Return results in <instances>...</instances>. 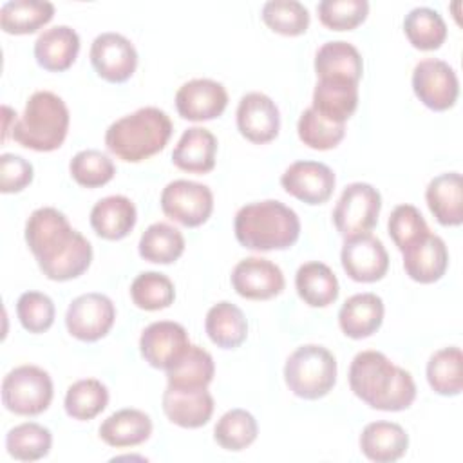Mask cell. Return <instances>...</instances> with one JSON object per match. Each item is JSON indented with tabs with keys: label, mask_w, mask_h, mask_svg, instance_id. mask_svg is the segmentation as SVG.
<instances>
[{
	"label": "cell",
	"mask_w": 463,
	"mask_h": 463,
	"mask_svg": "<svg viewBox=\"0 0 463 463\" xmlns=\"http://www.w3.org/2000/svg\"><path fill=\"white\" fill-rule=\"evenodd\" d=\"M213 398L204 389H175L166 385L163 392V412L183 429H199L213 414Z\"/></svg>",
	"instance_id": "obj_19"
},
{
	"label": "cell",
	"mask_w": 463,
	"mask_h": 463,
	"mask_svg": "<svg viewBox=\"0 0 463 463\" xmlns=\"http://www.w3.org/2000/svg\"><path fill=\"white\" fill-rule=\"evenodd\" d=\"M349 387L371 409L398 412L412 405L416 383L409 371L380 351H360L349 365Z\"/></svg>",
	"instance_id": "obj_2"
},
{
	"label": "cell",
	"mask_w": 463,
	"mask_h": 463,
	"mask_svg": "<svg viewBox=\"0 0 463 463\" xmlns=\"http://www.w3.org/2000/svg\"><path fill=\"white\" fill-rule=\"evenodd\" d=\"M315 72L322 78H342L360 81L364 61L358 49L349 42H326L315 54Z\"/></svg>",
	"instance_id": "obj_30"
},
{
	"label": "cell",
	"mask_w": 463,
	"mask_h": 463,
	"mask_svg": "<svg viewBox=\"0 0 463 463\" xmlns=\"http://www.w3.org/2000/svg\"><path fill=\"white\" fill-rule=\"evenodd\" d=\"M322 25L331 31H351L365 22L369 14L367 0H322L317 5Z\"/></svg>",
	"instance_id": "obj_44"
},
{
	"label": "cell",
	"mask_w": 463,
	"mask_h": 463,
	"mask_svg": "<svg viewBox=\"0 0 463 463\" xmlns=\"http://www.w3.org/2000/svg\"><path fill=\"white\" fill-rule=\"evenodd\" d=\"M260 16L271 31L284 36H300L309 27V11L297 0H269Z\"/></svg>",
	"instance_id": "obj_41"
},
{
	"label": "cell",
	"mask_w": 463,
	"mask_h": 463,
	"mask_svg": "<svg viewBox=\"0 0 463 463\" xmlns=\"http://www.w3.org/2000/svg\"><path fill=\"white\" fill-rule=\"evenodd\" d=\"M382 195L369 183H351L344 188L335 210L333 222L336 232L347 241L371 230L378 222Z\"/></svg>",
	"instance_id": "obj_8"
},
{
	"label": "cell",
	"mask_w": 463,
	"mask_h": 463,
	"mask_svg": "<svg viewBox=\"0 0 463 463\" xmlns=\"http://www.w3.org/2000/svg\"><path fill=\"white\" fill-rule=\"evenodd\" d=\"M335 183V172L318 161H295L280 177V184L289 195L311 206L329 201Z\"/></svg>",
	"instance_id": "obj_15"
},
{
	"label": "cell",
	"mask_w": 463,
	"mask_h": 463,
	"mask_svg": "<svg viewBox=\"0 0 463 463\" xmlns=\"http://www.w3.org/2000/svg\"><path fill=\"white\" fill-rule=\"evenodd\" d=\"M412 90L427 109L443 112L456 105L459 81L447 61L425 58L412 71Z\"/></svg>",
	"instance_id": "obj_10"
},
{
	"label": "cell",
	"mask_w": 463,
	"mask_h": 463,
	"mask_svg": "<svg viewBox=\"0 0 463 463\" xmlns=\"http://www.w3.org/2000/svg\"><path fill=\"white\" fill-rule=\"evenodd\" d=\"M217 139L204 127H190L179 137L172 163L188 174H208L215 166Z\"/></svg>",
	"instance_id": "obj_24"
},
{
	"label": "cell",
	"mask_w": 463,
	"mask_h": 463,
	"mask_svg": "<svg viewBox=\"0 0 463 463\" xmlns=\"http://www.w3.org/2000/svg\"><path fill=\"white\" fill-rule=\"evenodd\" d=\"M116 320V307L107 295L85 293L76 297L65 313L67 331L81 342L103 338Z\"/></svg>",
	"instance_id": "obj_11"
},
{
	"label": "cell",
	"mask_w": 463,
	"mask_h": 463,
	"mask_svg": "<svg viewBox=\"0 0 463 463\" xmlns=\"http://www.w3.org/2000/svg\"><path fill=\"white\" fill-rule=\"evenodd\" d=\"M232 286L237 295L248 300H269L282 293L286 280L282 269L262 257H248L235 264Z\"/></svg>",
	"instance_id": "obj_16"
},
{
	"label": "cell",
	"mask_w": 463,
	"mask_h": 463,
	"mask_svg": "<svg viewBox=\"0 0 463 463\" xmlns=\"http://www.w3.org/2000/svg\"><path fill=\"white\" fill-rule=\"evenodd\" d=\"M152 434V420L139 409H121L99 425V438L116 449L145 443Z\"/></svg>",
	"instance_id": "obj_28"
},
{
	"label": "cell",
	"mask_w": 463,
	"mask_h": 463,
	"mask_svg": "<svg viewBox=\"0 0 463 463\" xmlns=\"http://www.w3.org/2000/svg\"><path fill=\"white\" fill-rule=\"evenodd\" d=\"M25 242L49 280H72L83 275L92 260L90 242L69 224L65 213L52 206L38 208L29 215Z\"/></svg>",
	"instance_id": "obj_1"
},
{
	"label": "cell",
	"mask_w": 463,
	"mask_h": 463,
	"mask_svg": "<svg viewBox=\"0 0 463 463\" xmlns=\"http://www.w3.org/2000/svg\"><path fill=\"white\" fill-rule=\"evenodd\" d=\"M257 420L244 409H232L224 412L213 429L215 441L232 452L244 450L257 439Z\"/></svg>",
	"instance_id": "obj_39"
},
{
	"label": "cell",
	"mask_w": 463,
	"mask_h": 463,
	"mask_svg": "<svg viewBox=\"0 0 463 463\" xmlns=\"http://www.w3.org/2000/svg\"><path fill=\"white\" fill-rule=\"evenodd\" d=\"M54 302L40 291H25L16 302V315L22 327L29 333H43L54 322Z\"/></svg>",
	"instance_id": "obj_46"
},
{
	"label": "cell",
	"mask_w": 463,
	"mask_h": 463,
	"mask_svg": "<svg viewBox=\"0 0 463 463\" xmlns=\"http://www.w3.org/2000/svg\"><path fill=\"white\" fill-rule=\"evenodd\" d=\"M80 52V36L69 25L45 29L34 42L36 63L51 72L67 71Z\"/></svg>",
	"instance_id": "obj_23"
},
{
	"label": "cell",
	"mask_w": 463,
	"mask_h": 463,
	"mask_svg": "<svg viewBox=\"0 0 463 463\" xmlns=\"http://www.w3.org/2000/svg\"><path fill=\"white\" fill-rule=\"evenodd\" d=\"M51 445V430L34 421L20 423L5 436V449L9 456L18 461H38L49 454Z\"/></svg>",
	"instance_id": "obj_37"
},
{
	"label": "cell",
	"mask_w": 463,
	"mask_h": 463,
	"mask_svg": "<svg viewBox=\"0 0 463 463\" xmlns=\"http://www.w3.org/2000/svg\"><path fill=\"white\" fill-rule=\"evenodd\" d=\"M403 31L412 47L436 51L447 38V24L436 9L414 7L403 18Z\"/></svg>",
	"instance_id": "obj_36"
},
{
	"label": "cell",
	"mask_w": 463,
	"mask_h": 463,
	"mask_svg": "<svg viewBox=\"0 0 463 463\" xmlns=\"http://www.w3.org/2000/svg\"><path fill=\"white\" fill-rule=\"evenodd\" d=\"M383 311V300L376 293H356L349 297L338 311L340 329L353 340L367 338L380 329Z\"/></svg>",
	"instance_id": "obj_22"
},
{
	"label": "cell",
	"mask_w": 463,
	"mask_h": 463,
	"mask_svg": "<svg viewBox=\"0 0 463 463\" xmlns=\"http://www.w3.org/2000/svg\"><path fill=\"white\" fill-rule=\"evenodd\" d=\"M4 114H5V125H4V136H2V137H4V141H5V139H7V134H9V130H11V128H9V118L14 116L16 112H13L9 107H4Z\"/></svg>",
	"instance_id": "obj_48"
},
{
	"label": "cell",
	"mask_w": 463,
	"mask_h": 463,
	"mask_svg": "<svg viewBox=\"0 0 463 463\" xmlns=\"http://www.w3.org/2000/svg\"><path fill=\"white\" fill-rule=\"evenodd\" d=\"M90 63L99 78L110 83L127 81L137 67L134 43L119 33H101L92 40Z\"/></svg>",
	"instance_id": "obj_12"
},
{
	"label": "cell",
	"mask_w": 463,
	"mask_h": 463,
	"mask_svg": "<svg viewBox=\"0 0 463 463\" xmlns=\"http://www.w3.org/2000/svg\"><path fill=\"white\" fill-rule=\"evenodd\" d=\"M427 382L439 396H458L463 389V354L456 345L436 351L427 362Z\"/></svg>",
	"instance_id": "obj_34"
},
{
	"label": "cell",
	"mask_w": 463,
	"mask_h": 463,
	"mask_svg": "<svg viewBox=\"0 0 463 463\" xmlns=\"http://www.w3.org/2000/svg\"><path fill=\"white\" fill-rule=\"evenodd\" d=\"M340 260L347 277L356 282L382 280L389 269V253L383 242L371 233L347 239Z\"/></svg>",
	"instance_id": "obj_14"
},
{
	"label": "cell",
	"mask_w": 463,
	"mask_h": 463,
	"mask_svg": "<svg viewBox=\"0 0 463 463\" xmlns=\"http://www.w3.org/2000/svg\"><path fill=\"white\" fill-rule=\"evenodd\" d=\"M137 250L148 262L172 264L184 251V237L168 222H154L143 232Z\"/></svg>",
	"instance_id": "obj_35"
},
{
	"label": "cell",
	"mask_w": 463,
	"mask_h": 463,
	"mask_svg": "<svg viewBox=\"0 0 463 463\" xmlns=\"http://www.w3.org/2000/svg\"><path fill=\"white\" fill-rule=\"evenodd\" d=\"M237 128L251 143H269L279 136L280 112L275 101L262 92H248L237 107Z\"/></svg>",
	"instance_id": "obj_18"
},
{
	"label": "cell",
	"mask_w": 463,
	"mask_h": 463,
	"mask_svg": "<svg viewBox=\"0 0 463 463\" xmlns=\"http://www.w3.org/2000/svg\"><path fill=\"white\" fill-rule=\"evenodd\" d=\"M132 302L145 311H159L172 306L175 289L172 280L159 271H143L130 284Z\"/></svg>",
	"instance_id": "obj_40"
},
{
	"label": "cell",
	"mask_w": 463,
	"mask_h": 463,
	"mask_svg": "<svg viewBox=\"0 0 463 463\" xmlns=\"http://www.w3.org/2000/svg\"><path fill=\"white\" fill-rule=\"evenodd\" d=\"M190 340L186 329L170 320H159L146 326L139 338V351L145 362L156 369L168 371L188 351Z\"/></svg>",
	"instance_id": "obj_13"
},
{
	"label": "cell",
	"mask_w": 463,
	"mask_h": 463,
	"mask_svg": "<svg viewBox=\"0 0 463 463\" xmlns=\"http://www.w3.org/2000/svg\"><path fill=\"white\" fill-rule=\"evenodd\" d=\"M159 203L168 219L186 228L204 224L213 212L212 190L203 183L188 179H175L168 183L161 192Z\"/></svg>",
	"instance_id": "obj_9"
},
{
	"label": "cell",
	"mask_w": 463,
	"mask_h": 463,
	"mask_svg": "<svg viewBox=\"0 0 463 463\" xmlns=\"http://www.w3.org/2000/svg\"><path fill=\"white\" fill-rule=\"evenodd\" d=\"M204 329L208 338L217 347L235 349L246 340L248 322L241 307L228 300H222L208 309Z\"/></svg>",
	"instance_id": "obj_31"
},
{
	"label": "cell",
	"mask_w": 463,
	"mask_h": 463,
	"mask_svg": "<svg viewBox=\"0 0 463 463\" xmlns=\"http://www.w3.org/2000/svg\"><path fill=\"white\" fill-rule=\"evenodd\" d=\"M69 172L72 179L85 188H98L107 184L114 174L116 166L112 159L96 148L80 150L69 163Z\"/></svg>",
	"instance_id": "obj_43"
},
{
	"label": "cell",
	"mask_w": 463,
	"mask_h": 463,
	"mask_svg": "<svg viewBox=\"0 0 463 463\" xmlns=\"http://www.w3.org/2000/svg\"><path fill=\"white\" fill-rule=\"evenodd\" d=\"M213 374L215 365L212 354L206 349L190 344L183 358L166 371V382L175 389H204L212 383Z\"/></svg>",
	"instance_id": "obj_33"
},
{
	"label": "cell",
	"mask_w": 463,
	"mask_h": 463,
	"mask_svg": "<svg viewBox=\"0 0 463 463\" xmlns=\"http://www.w3.org/2000/svg\"><path fill=\"white\" fill-rule=\"evenodd\" d=\"M358 107V83L342 78H322L313 90V105L322 118L333 123H344Z\"/></svg>",
	"instance_id": "obj_21"
},
{
	"label": "cell",
	"mask_w": 463,
	"mask_h": 463,
	"mask_svg": "<svg viewBox=\"0 0 463 463\" xmlns=\"http://www.w3.org/2000/svg\"><path fill=\"white\" fill-rule=\"evenodd\" d=\"M284 380L298 398H324L336 383V358L322 345H300L286 360Z\"/></svg>",
	"instance_id": "obj_6"
},
{
	"label": "cell",
	"mask_w": 463,
	"mask_h": 463,
	"mask_svg": "<svg viewBox=\"0 0 463 463\" xmlns=\"http://www.w3.org/2000/svg\"><path fill=\"white\" fill-rule=\"evenodd\" d=\"M233 230L239 244L248 250H288L298 241L300 221L284 203L266 199L242 206L235 213Z\"/></svg>",
	"instance_id": "obj_3"
},
{
	"label": "cell",
	"mask_w": 463,
	"mask_h": 463,
	"mask_svg": "<svg viewBox=\"0 0 463 463\" xmlns=\"http://www.w3.org/2000/svg\"><path fill=\"white\" fill-rule=\"evenodd\" d=\"M109 403V389L96 378L74 382L65 394V412L72 420L87 421L105 411Z\"/></svg>",
	"instance_id": "obj_38"
},
{
	"label": "cell",
	"mask_w": 463,
	"mask_h": 463,
	"mask_svg": "<svg viewBox=\"0 0 463 463\" xmlns=\"http://www.w3.org/2000/svg\"><path fill=\"white\" fill-rule=\"evenodd\" d=\"M402 253L403 269L414 282L432 284L438 282L447 271L449 250L439 235L429 233Z\"/></svg>",
	"instance_id": "obj_20"
},
{
	"label": "cell",
	"mask_w": 463,
	"mask_h": 463,
	"mask_svg": "<svg viewBox=\"0 0 463 463\" xmlns=\"http://www.w3.org/2000/svg\"><path fill=\"white\" fill-rule=\"evenodd\" d=\"M389 235L400 251L430 233L423 215L412 204H398L387 222Z\"/></svg>",
	"instance_id": "obj_45"
},
{
	"label": "cell",
	"mask_w": 463,
	"mask_h": 463,
	"mask_svg": "<svg viewBox=\"0 0 463 463\" xmlns=\"http://www.w3.org/2000/svg\"><path fill=\"white\" fill-rule=\"evenodd\" d=\"M298 297L311 307H326L338 298L340 286L333 269L318 260L302 264L295 275Z\"/></svg>",
	"instance_id": "obj_29"
},
{
	"label": "cell",
	"mask_w": 463,
	"mask_h": 463,
	"mask_svg": "<svg viewBox=\"0 0 463 463\" xmlns=\"http://www.w3.org/2000/svg\"><path fill=\"white\" fill-rule=\"evenodd\" d=\"M137 212L134 203L125 195H109L99 199L90 210V226L98 237L119 241L136 226Z\"/></svg>",
	"instance_id": "obj_26"
},
{
	"label": "cell",
	"mask_w": 463,
	"mask_h": 463,
	"mask_svg": "<svg viewBox=\"0 0 463 463\" xmlns=\"http://www.w3.org/2000/svg\"><path fill=\"white\" fill-rule=\"evenodd\" d=\"M34 175L33 165L16 154L0 156V192L16 194L31 184Z\"/></svg>",
	"instance_id": "obj_47"
},
{
	"label": "cell",
	"mask_w": 463,
	"mask_h": 463,
	"mask_svg": "<svg viewBox=\"0 0 463 463\" xmlns=\"http://www.w3.org/2000/svg\"><path fill=\"white\" fill-rule=\"evenodd\" d=\"M170 116L157 107H141L116 119L105 132L109 152L127 163L145 161L161 152L172 136Z\"/></svg>",
	"instance_id": "obj_4"
},
{
	"label": "cell",
	"mask_w": 463,
	"mask_h": 463,
	"mask_svg": "<svg viewBox=\"0 0 463 463\" xmlns=\"http://www.w3.org/2000/svg\"><path fill=\"white\" fill-rule=\"evenodd\" d=\"M425 199L439 224L459 226L463 222V181L459 172H445L430 179Z\"/></svg>",
	"instance_id": "obj_25"
},
{
	"label": "cell",
	"mask_w": 463,
	"mask_h": 463,
	"mask_svg": "<svg viewBox=\"0 0 463 463\" xmlns=\"http://www.w3.org/2000/svg\"><path fill=\"white\" fill-rule=\"evenodd\" d=\"M409 447L405 429L392 421L367 423L360 434V450L376 463H392L400 459Z\"/></svg>",
	"instance_id": "obj_27"
},
{
	"label": "cell",
	"mask_w": 463,
	"mask_h": 463,
	"mask_svg": "<svg viewBox=\"0 0 463 463\" xmlns=\"http://www.w3.org/2000/svg\"><path fill=\"white\" fill-rule=\"evenodd\" d=\"M297 132L306 146L315 150H331L344 139L345 125L333 123L309 107L300 114Z\"/></svg>",
	"instance_id": "obj_42"
},
{
	"label": "cell",
	"mask_w": 463,
	"mask_h": 463,
	"mask_svg": "<svg viewBox=\"0 0 463 463\" xmlns=\"http://www.w3.org/2000/svg\"><path fill=\"white\" fill-rule=\"evenodd\" d=\"M69 119V109L58 94L38 90L27 99L24 114L14 123L11 136L24 148L52 152L65 141Z\"/></svg>",
	"instance_id": "obj_5"
},
{
	"label": "cell",
	"mask_w": 463,
	"mask_h": 463,
	"mask_svg": "<svg viewBox=\"0 0 463 463\" xmlns=\"http://www.w3.org/2000/svg\"><path fill=\"white\" fill-rule=\"evenodd\" d=\"M52 380L38 365H20L2 380V403L18 416H38L52 402Z\"/></svg>",
	"instance_id": "obj_7"
},
{
	"label": "cell",
	"mask_w": 463,
	"mask_h": 463,
	"mask_svg": "<svg viewBox=\"0 0 463 463\" xmlns=\"http://www.w3.org/2000/svg\"><path fill=\"white\" fill-rule=\"evenodd\" d=\"M54 5L45 0H11L0 7V27L7 34H31L49 24Z\"/></svg>",
	"instance_id": "obj_32"
},
{
	"label": "cell",
	"mask_w": 463,
	"mask_h": 463,
	"mask_svg": "<svg viewBox=\"0 0 463 463\" xmlns=\"http://www.w3.org/2000/svg\"><path fill=\"white\" fill-rule=\"evenodd\" d=\"M228 105L222 83L210 78H195L183 83L175 94V109L183 119L208 121L219 118Z\"/></svg>",
	"instance_id": "obj_17"
}]
</instances>
